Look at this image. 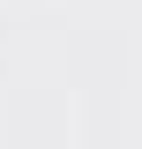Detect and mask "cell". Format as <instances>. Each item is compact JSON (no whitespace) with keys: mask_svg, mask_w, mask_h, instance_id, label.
Wrapping results in <instances>:
<instances>
[]
</instances>
